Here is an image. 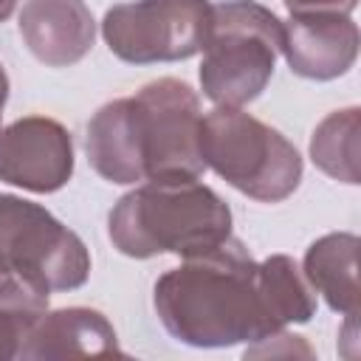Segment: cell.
Masks as SVG:
<instances>
[{
	"label": "cell",
	"instance_id": "6da1fadb",
	"mask_svg": "<svg viewBox=\"0 0 361 361\" xmlns=\"http://www.w3.org/2000/svg\"><path fill=\"white\" fill-rule=\"evenodd\" d=\"M152 307L175 341L197 350L251 344L276 333L259 296L257 259L234 234L164 271L152 288Z\"/></svg>",
	"mask_w": 361,
	"mask_h": 361
},
{
	"label": "cell",
	"instance_id": "7a4b0ae2",
	"mask_svg": "<svg viewBox=\"0 0 361 361\" xmlns=\"http://www.w3.org/2000/svg\"><path fill=\"white\" fill-rule=\"evenodd\" d=\"M228 203L200 178H149L116 200L107 214L113 248L133 259L203 254L231 237Z\"/></svg>",
	"mask_w": 361,
	"mask_h": 361
},
{
	"label": "cell",
	"instance_id": "3957f363",
	"mask_svg": "<svg viewBox=\"0 0 361 361\" xmlns=\"http://www.w3.org/2000/svg\"><path fill=\"white\" fill-rule=\"evenodd\" d=\"M282 51V20L257 0L212 3L200 90L214 107H245L268 87Z\"/></svg>",
	"mask_w": 361,
	"mask_h": 361
},
{
	"label": "cell",
	"instance_id": "277c9868",
	"mask_svg": "<svg viewBox=\"0 0 361 361\" xmlns=\"http://www.w3.org/2000/svg\"><path fill=\"white\" fill-rule=\"evenodd\" d=\"M206 169L259 203H282L302 183L299 149L243 107H214L200 124Z\"/></svg>",
	"mask_w": 361,
	"mask_h": 361
},
{
	"label": "cell",
	"instance_id": "5b68a950",
	"mask_svg": "<svg viewBox=\"0 0 361 361\" xmlns=\"http://www.w3.org/2000/svg\"><path fill=\"white\" fill-rule=\"evenodd\" d=\"M17 274L54 290H76L90 276L82 237L45 206L0 192V276Z\"/></svg>",
	"mask_w": 361,
	"mask_h": 361
},
{
	"label": "cell",
	"instance_id": "8992f818",
	"mask_svg": "<svg viewBox=\"0 0 361 361\" xmlns=\"http://www.w3.org/2000/svg\"><path fill=\"white\" fill-rule=\"evenodd\" d=\"M209 23V0H130L104 11L102 37L130 65L180 62L203 51Z\"/></svg>",
	"mask_w": 361,
	"mask_h": 361
},
{
	"label": "cell",
	"instance_id": "52a82bcc",
	"mask_svg": "<svg viewBox=\"0 0 361 361\" xmlns=\"http://www.w3.org/2000/svg\"><path fill=\"white\" fill-rule=\"evenodd\" d=\"M144 175L149 178H200V96L175 76L147 82L135 96Z\"/></svg>",
	"mask_w": 361,
	"mask_h": 361
},
{
	"label": "cell",
	"instance_id": "ba28073f",
	"mask_svg": "<svg viewBox=\"0 0 361 361\" xmlns=\"http://www.w3.org/2000/svg\"><path fill=\"white\" fill-rule=\"evenodd\" d=\"M73 175V138L48 116H23L0 130V180L34 195L59 192Z\"/></svg>",
	"mask_w": 361,
	"mask_h": 361
},
{
	"label": "cell",
	"instance_id": "9c48e42d",
	"mask_svg": "<svg viewBox=\"0 0 361 361\" xmlns=\"http://www.w3.org/2000/svg\"><path fill=\"white\" fill-rule=\"evenodd\" d=\"M358 25L350 14L316 11L282 20V56L290 73L313 82L344 76L358 59Z\"/></svg>",
	"mask_w": 361,
	"mask_h": 361
},
{
	"label": "cell",
	"instance_id": "30bf717a",
	"mask_svg": "<svg viewBox=\"0 0 361 361\" xmlns=\"http://www.w3.org/2000/svg\"><path fill=\"white\" fill-rule=\"evenodd\" d=\"M17 28L31 56L48 68L82 62L96 39V20L85 0H25Z\"/></svg>",
	"mask_w": 361,
	"mask_h": 361
},
{
	"label": "cell",
	"instance_id": "8fae6325",
	"mask_svg": "<svg viewBox=\"0 0 361 361\" xmlns=\"http://www.w3.org/2000/svg\"><path fill=\"white\" fill-rule=\"evenodd\" d=\"M93 355H124L118 347L116 327L96 307H56L45 310L28 330L20 355L23 361H54V358H93Z\"/></svg>",
	"mask_w": 361,
	"mask_h": 361
},
{
	"label": "cell",
	"instance_id": "7c38bea8",
	"mask_svg": "<svg viewBox=\"0 0 361 361\" xmlns=\"http://www.w3.org/2000/svg\"><path fill=\"white\" fill-rule=\"evenodd\" d=\"M85 155L99 178L116 186H135L147 180L138 133V110L133 96L102 104L85 130Z\"/></svg>",
	"mask_w": 361,
	"mask_h": 361
},
{
	"label": "cell",
	"instance_id": "4fadbf2b",
	"mask_svg": "<svg viewBox=\"0 0 361 361\" xmlns=\"http://www.w3.org/2000/svg\"><path fill=\"white\" fill-rule=\"evenodd\" d=\"M358 248L361 240L353 231H330L313 240L305 251L302 271L316 290L327 302L333 313L358 316L361 290H358Z\"/></svg>",
	"mask_w": 361,
	"mask_h": 361
},
{
	"label": "cell",
	"instance_id": "5bb4252c",
	"mask_svg": "<svg viewBox=\"0 0 361 361\" xmlns=\"http://www.w3.org/2000/svg\"><path fill=\"white\" fill-rule=\"evenodd\" d=\"M257 285L265 313L276 330L288 324H307L316 316V290L290 254H271L257 262Z\"/></svg>",
	"mask_w": 361,
	"mask_h": 361
},
{
	"label": "cell",
	"instance_id": "9a60e30c",
	"mask_svg": "<svg viewBox=\"0 0 361 361\" xmlns=\"http://www.w3.org/2000/svg\"><path fill=\"white\" fill-rule=\"evenodd\" d=\"M307 152L319 172L355 186L361 180V110L353 104L327 113L313 127Z\"/></svg>",
	"mask_w": 361,
	"mask_h": 361
},
{
	"label": "cell",
	"instance_id": "2e32d148",
	"mask_svg": "<svg viewBox=\"0 0 361 361\" xmlns=\"http://www.w3.org/2000/svg\"><path fill=\"white\" fill-rule=\"evenodd\" d=\"M276 358V355H313V350L305 344L302 336H293L288 333L285 327L259 338V341H251V347H245V358Z\"/></svg>",
	"mask_w": 361,
	"mask_h": 361
},
{
	"label": "cell",
	"instance_id": "e0dca14e",
	"mask_svg": "<svg viewBox=\"0 0 361 361\" xmlns=\"http://www.w3.org/2000/svg\"><path fill=\"white\" fill-rule=\"evenodd\" d=\"M39 316H28V313H17V310H0V361L17 358L20 347L31 330V324Z\"/></svg>",
	"mask_w": 361,
	"mask_h": 361
},
{
	"label": "cell",
	"instance_id": "ac0fdd59",
	"mask_svg": "<svg viewBox=\"0 0 361 361\" xmlns=\"http://www.w3.org/2000/svg\"><path fill=\"white\" fill-rule=\"evenodd\" d=\"M290 14H316V11H336V14H353L358 0H282Z\"/></svg>",
	"mask_w": 361,
	"mask_h": 361
},
{
	"label": "cell",
	"instance_id": "d6986e66",
	"mask_svg": "<svg viewBox=\"0 0 361 361\" xmlns=\"http://www.w3.org/2000/svg\"><path fill=\"white\" fill-rule=\"evenodd\" d=\"M6 102H8V73L0 62V121H3V110H6Z\"/></svg>",
	"mask_w": 361,
	"mask_h": 361
},
{
	"label": "cell",
	"instance_id": "ffe728a7",
	"mask_svg": "<svg viewBox=\"0 0 361 361\" xmlns=\"http://www.w3.org/2000/svg\"><path fill=\"white\" fill-rule=\"evenodd\" d=\"M17 8V0H0V23H6Z\"/></svg>",
	"mask_w": 361,
	"mask_h": 361
}]
</instances>
